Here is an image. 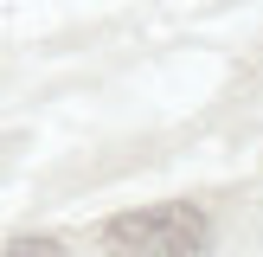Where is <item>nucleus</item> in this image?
<instances>
[{
    "label": "nucleus",
    "instance_id": "obj_2",
    "mask_svg": "<svg viewBox=\"0 0 263 257\" xmlns=\"http://www.w3.org/2000/svg\"><path fill=\"white\" fill-rule=\"evenodd\" d=\"M7 257H64V244L58 238H13Z\"/></svg>",
    "mask_w": 263,
    "mask_h": 257
},
{
    "label": "nucleus",
    "instance_id": "obj_1",
    "mask_svg": "<svg viewBox=\"0 0 263 257\" xmlns=\"http://www.w3.org/2000/svg\"><path fill=\"white\" fill-rule=\"evenodd\" d=\"M103 238L135 257H205L212 251V218L186 199H167V206H141V212H116L103 225Z\"/></svg>",
    "mask_w": 263,
    "mask_h": 257
}]
</instances>
